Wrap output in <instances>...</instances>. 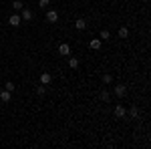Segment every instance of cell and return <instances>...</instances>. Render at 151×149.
<instances>
[{
    "instance_id": "obj_1",
    "label": "cell",
    "mask_w": 151,
    "mask_h": 149,
    "mask_svg": "<svg viewBox=\"0 0 151 149\" xmlns=\"http://www.w3.org/2000/svg\"><path fill=\"white\" fill-rule=\"evenodd\" d=\"M20 18H22L24 22H30V20L35 18V14H32V10H28V8H24V10H22V16H20Z\"/></svg>"
},
{
    "instance_id": "obj_2",
    "label": "cell",
    "mask_w": 151,
    "mask_h": 149,
    "mask_svg": "<svg viewBox=\"0 0 151 149\" xmlns=\"http://www.w3.org/2000/svg\"><path fill=\"white\" fill-rule=\"evenodd\" d=\"M50 81H52V75L50 73H42L40 75V85H50Z\"/></svg>"
},
{
    "instance_id": "obj_3",
    "label": "cell",
    "mask_w": 151,
    "mask_h": 149,
    "mask_svg": "<svg viewBox=\"0 0 151 149\" xmlns=\"http://www.w3.org/2000/svg\"><path fill=\"white\" fill-rule=\"evenodd\" d=\"M47 20L48 22H57L58 20V12L57 10H48L47 12Z\"/></svg>"
},
{
    "instance_id": "obj_4",
    "label": "cell",
    "mask_w": 151,
    "mask_h": 149,
    "mask_svg": "<svg viewBox=\"0 0 151 149\" xmlns=\"http://www.w3.org/2000/svg\"><path fill=\"white\" fill-rule=\"evenodd\" d=\"M20 20H22V18H20V16H18V14H12V16H10V20H8V24H10V26H14V28H16V26H18V24H20Z\"/></svg>"
},
{
    "instance_id": "obj_5",
    "label": "cell",
    "mask_w": 151,
    "mask_h": 149,
    "mask_svg": "<svg viewBox=\"0 0 151 149\" xmlns=\"http://www.w3.org/2000/svg\"><path fill=\"white\" fill-rule=\"evenodd\" d=\"M70 53V46L67 42H63V45H58V55H69Z\"/></svg>"
},
{
    "instance_id": "obj_6",
    "label": "cell",
    "mask_w": 151,
    "mask_h": 149,
    "mask_svg": "<svg viewBox=\"0 0 151 149\" xmlns=\"http://www.w3.org/2000/svg\"><path fill=\"white\" fill-rule=\"evenodd\" d=\"M115 117H119V119L125 117V107H123V105H117L115 107Z\"/></svg>"
},
{
    "instance_id": "obj_7",
    "label": "cell",
    "mask_w": 151,
    "mask_h": 149,
    "mask_svg": "<svg viewBox=\"0 0 151 149\" xmlns=\"http://www.w3.org/2000/svg\"><path fill=\"white\" fill-rule=\"evenodd\" d=\"M75 28H77V30H85V28H87V22H85L83 18H79V20H75Z\"/></svg>"
},
{
    "instance_id": "obj_8",
    "label": "cell",
    "mask_w": 151,
    "mask_h": 149,
    "mask_svg": "<svg viewBox=\"0 0 151 149\" xmlns=\"http://www.w3.org/2000/svg\"><path fill=\"white\" fill-rule=\"evenodd\" d=\"M89 46H91L93 50H99V48H101V38H93V40L89 42Z\"/></svg>"
},
{
    "instance_id": "obj_9",
    "label": "cell",
    "mask_w": 151,
    "mask_h": 149,
    "mask_svg": "<svg viewBox=\"0 0 151 149\" xmlns=\"http://www.w3.org/2000/svg\"><path fill=\"white\" fill-rule=\"evenodd\" d=\"M10 95H12L10 91H2L0 93V101H2V103H8V101H10Z\"/></svg>"
},
{
    "instance_id": "obj_10",
    "label": "cell",
    "mask_w": 151,
    "mask_h": 149,
    "mask_svg": "<svg viewBox=\"0 0 151 149\" xmlns=\"http://www.w3.org/2000/svg\"><path fill=\"white\" fill-rule=\"evenodd\" d=\"M115 93H117V97H123V95L127 93V87H123V85H119V87H115Z\"/></svg>"
},
{
    "instance_id": "obj_11",
    "label": "cell",
    "mask_w": 151,
    "mask_h": 149,
    "mask_svg": "<svg viewBox=\"0 0 151 149\" xmlns=\"http://www.w3.org/2000/svg\"><path fill=\"white\" fill-rule=\"evenodd\" d=\"M119 36H121V38H127L129 36V28L127 26H121V28H119Z\"/></svg>"
},
{
    "instance_id": "obj_12",
    "label": "cell",
    "mask_w": 151,
    "mask_h": 149,
    "mask_svg": "<svg viewBox=\"0 0 151 149\" xmlns=\"http://www.w3.org/2000/svg\"><path fill=\"white\" fill-rule=\"evenodd\" d=\"M12 8H14V10H22V2H20V0H14V2H12Z\"/></svg>"
},
{
    "instance_id": "obj_13",
    "label": "cell",
    "mask_w": 151,
    "mask_h": 149,
    "mask_svg": "<svg viewBox=\"0 0 151 149\" xmlns=\"http://www.w3.org/2000/svg\"><path fill=\"white\" fill-rule=\"evenodd\" d=\"M103 83L105 85H111L113 83V75H103Z\"/></svg>"
},
{
    "instance_id": "obj_14",
    "label": "cell",
    "mask_w": 151,
    "mask_h": 149,
    "mask_svg": "<svg viewBox=\"0 0 151 149\" xmlns=\"http://www.w3.org/2000/svg\"><path fill=\"white\" fill-rule=\"evenodd\" d=\"M109 97H111V95H109V91H107V89H105V91L101 93V99H103V101H107V103H109Z\"/></svg>"
},
{
    "instance_id": "obj_15",
    "label": "cell",
    "mask_w": 151,
    "mask_h": 149,
    "mask_svg": "<svg viewBox=\"0 0 151 149\" xmlns=\"http://www.w3.org/2000/svg\"><path fill=\"white\" fill-rule=\"evenodd\" d=\"M69 65L73 67V69H77V67H79V58H70V60H69Z\"/></svg>"
},
{
    "instance_id": "obj_16",
    "label": "cell",
    "mask_w": 151,
    "mask_h": 149,
    "mask_svg": "<svg viewBox=\"0 0 151 149\" xmlns=\"http://www.w3.org/2000/svg\"><path fill=\"white\" fill-rule=\"evenodd\" d=\"M36 93H38V95H45V93H47V85H40V87L36 89Z\"/></svg>"
},
{
    "instance_id": "obj_17",
    "label": "cell",
    "mask_w": 151,
    "mask_h": 149,
    "mask_svg": "<svg viewBox=\"0 0 151 149\" xmlns=\"http://www.w3.org/2000/svg\"><path fill=\"white\" fill-rule=\"evenodd\" d=\"M14 89H16V85H14V83H10V81H8V83H6V91H14Z\"/></svg>"
},
{
    "instance_id": "obj_18",
    "label": "cell",
    "mask_w": 151,
    "mask_h": 149,
    "mask_svg": "<svg viewBox=\"0 0 151 149\" xmlns=\"http://www.w3.org/2000/svg\"><path fill=\"white\" fill-rule=\"evenodd\" d=\"M129 113H131V117H137V115H139V109H137V107H131Z\"/></svg>"
},
{
    "instance_id": "obj_19",
    "label": "cell",
    "mask_w": 151,
    "mask_h": 149,
    "mask_svg": "<svg viewBox=\"0 0 151 149\" xmlns=\"http://www.w3.org/2000/svg\"><path fill=\"white\" fill-rule=\"evenodd\" d=\"M101 38H105V40H107V38H111V35H109V30H103V32H101Z\"/></svg>"
},
{
    "instance_id": "obj_20",
    "label": "cell",
    "mask_w": 151,
    "mask_h": 149,
    "mask_svg": "<svg viewBox=\"0 0 151 149\" xmlns=\"http://www.w3.org/2000/svg\"><path fill=\"white\" fill-rule=\"evenodd\" d=\"M48 2H50V0H38V4H40V6H48Z\"/></svg>"
}]
</instances>
